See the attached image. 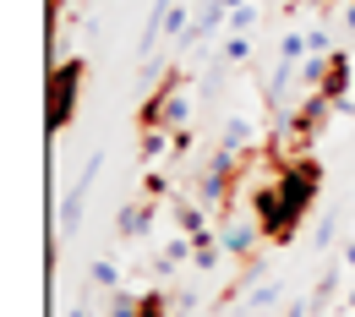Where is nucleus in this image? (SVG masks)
Listing matches in <instances>:
<instances>
[{
  "label": "nucleus",
  "mask_w": 355,
  "mask_h": 317,
  "mask_svg": "<svg viewBox=\"0 0 355 317\" xmlns=\"http://www.w3.org/2000/svg\"><path fill=\"white\" fill-rule=\"evenodd\" d=\"M164 148H175V137H164V126H153V132H137V159H142V164H153Z\"/></svg>",
  "instance_id": "9d476101"
},
{
  "label": "nucleus",
  "mask_w": 355,
  "mask_h": 317,
  "mask_svg": "<svg viewBox=\"0 0 355 317\" xmlns=\"http://www.w3.org/2000/svg\"><path fill=\"white\" fill-rule=\"evenodd\" d=\"M273 186H279L284 208H290L295 219H306L311 208H317V197H322V164H317L311 153L279 159V170H273Z\"/></svg>",
  "instance_id": "f03ea898"
},
{
  "label": "nucleus",
  "mask_w": 355,
  "mask_h": 317,
  "mask_svg": "<svg viewBox=\"0 0 355 317\" xmlns=\"http://www.w3.org/2000/svg\"><path fill=\"white\" fill-rule=\"evenodd\" d=\"M311 49H306V33H284L279 39V60H290V66H301Z\"/></svg>",
  "instance_id": "dca6fc26"
},
{
  "label": "nucleus",
  "mask_w": 355,
  "mask_h": 317,
  "mask_svg": "<svg viewBox=\"0 0 355 317\" xmlns=\"http://www.w3.org/2000/svg\"><path fill=\"white\" fill-rule=\"evenodd\" d=\"M252 219H257V230H263L268 246H290V241L301 235V219L284 208V197H279V186H273V181L252 191Z\"/></svg>",
  "instance_id": "7ed1b4c3"
},
{
  "label": "nucleus",
  "mask_w": 355,
  "mask_h": 317,
  "mask_svg": "<svg viewBox=\"0 0 355 317\" xmlns=\"http://www.w3.org/2000/svg\"><path fill=\"white\" fill-rule=\"evenodd\" d=\"M224 6H230V11H235V6H246V0H224Z\"/></svg>",
  "instance_id": "a878e982"
},
{
  "label": "nucleus",
  "mask_w": 355,
  "mask_h": 317,
  "mask_svg": "<svg viewBox=\"0 0 355 317\" xmlns=\"http://www.w3.org/2000/svg\"><path fill=\"white\" fill-rule=\"evenodd\" d=\"M104 317H137V295H126V290H110V312Z\"/></svg>",
  "instance_id": "6ab92c4d"
},
{
  "label": "nucleus",
  "mask_w": 355,
  "mask_h": 317,
  "mask_svg": "<svg viewBox=\"0 0 355 317\" xmlns=\"http://www.w3.org/2000/svg\"><path fill=\"white\" fill-rule=\"evenodd\" d=\"M306 49H311V55H334V49H328V28H311V33H306Z\"/></svg>",
  "instance_id": "4be33fe9"
},
{
  "label": "nucleus",
  "mask_w": 355,
  "mask_h": 317,
  "mask_svg": "<svg viewBox=\"0 0 355 317\" xmlns=\"http://www.w3.org/2000/svg\"><path fill=\"white\" fill-rule=\"evenodd\" d=\"M148 225H153V197H137V203H126L115 214V235H126V241L148 235Z\"/></svg>",
  "instance_id": "0eeeda50"
},
{
  "label": "nucleus",
  "mask_w": 355,
  "mask_h": 317,
  "mask_svg": "<svg viewBox=\"0 0 355 317\" xmlns=\"http://www.w3.org/2000/svg\"><path fill=\"white\" fill-rule=\"evenodd\" d=\"M252 22H257V6H252V0L230 11V33H252Z\"/></svg>",
  "instance_id": "a211bd4d"
},
{
  "label": "nucleus",
  "mask_w": 355,
  "mask_h": 317,
  "mask_svg": "<svg viewBox=\"0 0 355 317\" xmlns=\"http://www.w3.org/2000/svg\"><path fill=\"white\" fill-rule=\"evenodd\" d=\"M83 77H88V60L83 55H66V60L49 66V88H44V132L49 137L71 132L77 98H83Z\"/></svg>",
  "instance_id": "f257e3e1"
},
{
  "label": "nucleus",
  "mask_w": 355,
  "mask_h": 317,
  "mask_svg": "<svg viewBox=\"0 0 355 317\" xmlns=\"http://www.w3.org/2000/svg\"><path fill=\"white\" fill-rule=\"evenodd\" d=\"M257 241H263V230H257V219L252 225H241V219H230V225H219V246L230 252V257H257Z\"/></svg>",
  "instance_id": "39448f33"
},
{
  "label": "nucleus",
  "mask_w": 355,
  "mask_h": 317,
  "mask_svg": "<svg viewBox=\"0 0 355 317\" xmlns=\"http://www.w3.org/2000/svg\"><path fill=\"white\" fill-rule=\"evenodd\" d=\"M180 263H191V235H175V241H164V252H159V273H175Z\"/></svg>",
  "instance_id": "1a4fd4ad"
},
{
  "label": "nucleus",
  "mask_w": 355,
  "mask_h": 317,
  "mask_svg": "<svg viewBox=\"0 0 355 317\" xmlns=\"http://www.w3.org/2000/svg\"><path fill=\"white\" fill-rule=\"evenodd\" d=\"M284 317H311V301H295V307H290Z\"/></svg>",
  "instance_id": "5701e85b"
},
{
  "label": "nucleus",
  "mask_w": 355,
  "mask_h": 317,
  "mask_svg": "<svg viewBox=\"0 0 355 317\" xmlns=\"http://www.w3.org/2000/svg\"><path fill=\"white\" fill-rule=\"evenodd\" d=\"M175 225H180V235H202L208 230V208L202 203H175Z\"/></svg>",
  "instance_id": "9b49d317"
},
{
  "label": "nucleus",
  "mask_w": 355,
  "mask_h": 317,
  "mask_svg": "<svg viewBox=\"0 0 355 317\" xmlns=\"http://www.w3.org/2000/svg\"><path fill=\"white\" fill-rule=\"evenodd\" d=\"M246 142H252V121L230 115V121H224V142H219V148H230V153H246Z\"/></svg>",
  "instance_id": "f8f14e48"
},
{
  "label": "nucleus",
  "mask_w": 355,
  "mask_h": 317,
  "mask_svg": "<svg viewBox=\"0 0 355 317\" xmlns=\"http://www.w3.org/2000/svg\"><path fill=\"white\" fill-rule=\"evenodd\" d=\"M345 263H350V268H355V241H350V246H345Z\"/></svg>",
  "instance_id": "393cba45"
},
{
  "label": "nucleus",
  "mask_w": 355,
  "mask_h": 317,
  "mask_svg": "<svg viewBox=\"0 0 355 317\" xmlns=\"http://www.w3.org/2000/svg\"><path fill=\"white\" fill-rule=\"evenodd\" d=\"M317 93H322V98H328L334 110L345 104V93H350V55H345V49H334V55H328V71H322Z\"/></svg>",
  "instance_id": "423d86ee"
},
{
  "label": "nucleus",
  "mask_w": 355,
  "mask_h": 317,
  "mask_svg": "<svg viewBox=\"0 0 355 317\" xmlns=\"http://www.w3.org/2000/svg\"><path fill=\"white\" fill-rule=\"evenodd\" d=\"M273 301H279V284H257V290H252V301H246V307H252V312H268V307H273Z\"/></svg>",
  "instance_id": "aec40b11"
},
{
  "label": "nucleus",
  "mask_w": 355,
  "mask_h": 317,
  "mask_svg": "<svg viewBox=\"0 0 355 317\" xmlns=\"http://www.w3.org/2000/svg\"><path fill=\"white\" fill-rule=\"evenodd\" d=\"M334 241H339V219H334V214H328V219H322V225H317V246H322V252H328V246H334Z\"/></svg>",
  "instance_id": "412c9836"
},
{
  "label": "nucleus",
  "mask_w": 355,
  "mask_h": 317,
  "mask_svg": "<svg viewBox=\"0 0 355 317\" xmlns=\"http://www.w3.org/2000/svg\"><path fill=\"white\" fill-rule=\"evenodd\" d=\"M350 312H355V284H350Z\"/></svg>",
  "instance_id": "bb28decb"
},
{
  "label": "nucleus",
  "mask_w": 355,
  "mask_h": 317,
  "mask_svg": "<svg viewBox=\"0 0 355 317\" xmlns=\"http://www.w3.org/2000/svg\"><path fill=\"white\" fill-rule=\"evenodd\" d=\"M98 164H104V153H93L88 164H83V175L71 181L66 203H60V230H66V235H77V225H83V208H88V191H93V175H98Z\"/></svg>",
  "instance_id": "20e7f679"
},
{
  "label": "nucleus",
  "mask_w": 355,
  "mask_h": 317,
  "mask_svg": "<svg viewBox=\"0 0 355 317\" xmlns=\"http://www.w3.org/2000/svg\"><path fill=\"white\" fill-rule=\"evenodd\" d=\"M66 317H93V307H88V301H83V307H71V312H66Z\"/></svg>",
  "instance_id": "b1692460"
},
{
  "label": "nucleus",
  "mask_w": 355,
  "mask_h": 317,
  "mask_svg": "<svg viewBox=\"0 0 355 317\" xmlns=\"http://www.w3.org/2000/svg\"><path fill=\"white\" fill-rule=\"evenodd\" d=\"M137 317H170V295L164 290H142L137 295Z\"/></svg>",
  "instance_id": "ddd939ff"
},
{
  "label": "nucleus",
  "mask_w": 355,
  "mask_h": 317,
  "mask_svg": "<svg viewBox=\"0 0 355 317\" xmlns=\"http://www.w3.org/2000/svg\"><path fill=\"white\" fill-rule=\"evenodd\" d=\"M224 60H230V66H246V60H252V33H230V39H224Z\"/></svg>",
  "instance_id": "2eb2a0df"
},
{
  "label": "nucleus",
  "mask_w": 355,
  "mask_h": 317,
  "mask_svg": "<svg viewBox=\"0 0 355 317\" xmlns=\"http://www.w3.org/2000/svg\"><path fill=\"white\" fill-rule=\"evenodd\" d=\"M219 257H224L219 230H202V235H191V268H197V273H214V268H219Z\"/></svg>",
  "instance_id": "6e6552de"
},
{
  "label": "nucleus",
  "mask_w": 355,
  "mask_h": 317,
  "mask_svg": "<svg viewBox=\"0 0 355 317\" xmlns=\"http://www.w3.org/2000/svg\"><path fill=\"white\" fill-rule=\"evenodd\" d=\"M186 28H191L186 0H170V11H164V39H186Z\"/></svg>",
  "instance_id": "4468645a"
},
{
  "label": "nucleus",
  "mask_w": 355,
  "mask_h": 317,
  "mask_svg": "<svg viewBox=\"0 0 355 317\" xmlns=\"http://www.w3.org/2000/svg\"><path fill=\"white\" fill-rule=\"evenodd\" d=\"M93 284H98V290H121V268H115L110 257H104V263H93Z\"/></svg>",
  "instance_id": "f3484780"
}]
</instances>
